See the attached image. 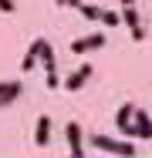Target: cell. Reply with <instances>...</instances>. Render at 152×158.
Listing matches in <instances>:
<instances>
[{
	"instance_id": "8",
	"label": "cell",
	"mask_w": 152,
	"mask_h": 158,
	"mask_svg": "<svg viewBox=\"0 0 152 158\" xmlns=\"http://www.w3.org/2000/svg\"><path fill=\"white\" fill-rule=\"evenodd\" d=\"M135 138L152 141V118H149V111H142V108H135Z\"/></svg>"
},
{
	"instance_id": "6",
	"label": "cell",
	"mask_w": 152,
	"mask_h": 158,
	"mask_svg": "<svg viewBox=\"0 0 152 158\" xmlns=\"http://www.w3.org/2000/svg\"><path fill=\"white\" fill-rule=\"evenodd\" d=\"M122 24L128 27L132 40H145V31H142V20H139V10L135 7H122Z\"/></svg>"
},
{
	"instance_id": "12",
	"label": "cell",
	"mask_w": 152,
	"mask_h": 158,
	"mask_svg": "<svg viewBox=\"0 0 152 158\" xmlns=\"http://www.w3.org/2000/svg\"><path fill=\"white\" fill-rule=\"evenodd\" d=\"M78 10H81V17H88V20H101V7H98V3H81Z\"/></svg>"
},
{
	"instance_id": "11",
	"label": "cell",
	"mask_w": 152,
	"mask_h": 158,
	"mask_svg": "<svg viewBox=\"0 0 152 158\" xmlns=\"http://www.w3.org/2000/svg\"><path fill=\"white\" fill-rule=\"evenodd\" d=\"M41 64H44V71H54V47L47 40H41Z\"/></svg>"
},
{
	"instance_id": "13",
	"label": "cell",
	"mask_w": 152,
	"mask_h": 158,
	"mask_svg": "<svg viewBox=\"0 0 152 158\" xmlns=\"http://www.w3.org/2000/svg\"><path fill=\"white\" fill-rule=\"evenodd\" d=\"M101 24H105V27H118V24H122V14H115V10H101Z\"/></svg>"
},
{
	"instance_id": "15",
	"label": "cell",
	"mask_w": 152,
	"mask_h": 158,
	"mask_svg": "<svg viewBox=\"0 0 152 158\" xmlns=\"http://www.w3.org/2000/svg\"><path fill=\"white\" fill-rule=\"evenodd\" d=\"M47 88H61V81H58V71H47Z\"/></svg>"
},
{
	"instance_id": "10",
	"label": "cell",
	"mask_w": 152,
	"mask_h": 158,
	"mask_svg": "<svg viewBox=\"0 0 152 158\" xmlns=\"http://www.w3.org/2000/svg\"><path fill=\"white\" fill-rule=\"evenodd\" d=\"M37 61H41V40H34L27 47V54H24V61H20V71H34Z\"/></svg>"
},
{
	"instance_id": "5",
	"label": "cell",
	"mask_w": 152,
	"mask_h": 158,
	"mask_svg": "<svg viewBox=\"0 0 152 158\" xmlns=\"http://www.w3.org/2000/svg\"><path fill=\"white\" fill-rule=\"evenodd\" d=\"M98 47H105V34H88V37H78V40H71V54H91V51H98Z\"/></svg>"
},
{
	"instance_id": "4",
	"label": "cell",
	"mask_w": 152,
	"mask_h": 158,
	"mask_svg": "<svg viewBox=\"0 0 152 158\" xmlns=\"http://www.w3.org/2000/svg\"><path fill=\"white\" fill-rule=\"evenodd\" d=\"M91 74H95V67H91V64H81V67H74V71L68 74V81H64L61 88H68V91H81V88L91 81Z\"/></svg>"
},
{
	"instance_id": "17",
	"label": "cell",
	"mask_w": 152,
	"mask_h": 158,
	"mask_svg": "<svg viewBox=\"0 0 152 158\" xmlns=\"http://www.w3.org/2000/svg\"><path fill=\"white\" fill-rule=\"evenodd\" d=\"M122 7H135V0H118Z\"/></svg>"
},
{
	"instance_id": "1",
	"label": "cell",
	"mask_w": 152,
	"mask_h": 158,
	"mask_svg": "<svg viewBox=\"0 0 152 158\" xmlns=\"http://www.w3.org/2000/svg\"><path fill=\"white\" fill-rule=\"evenodd\" d=\"M91 148L108 152V155H122V158L135 155V145L132 141H118V138H108V135H91Z\"/></svg>"
},
{
	"instance_id": "14",
	"label": "cell",
	"mask_w": 152,
	"mask_h": 158,
	"mask_svg": "<svg viewBox=\"0 0 152 158\" xmlns=\"http://www.w3.org/2000/svg\"><path fill=\"white\" fill-rule=\"evenodd\" d=\"M0 10H3V14H14L17 3H14V0H0Z\"/></svg>"
},
{
	"instance_id": "16",
	"label": "cell",
	"mask_w": 152,
	"mask_h": 158,
	"mask_svg": "<svg viewBox=\"0 0 152 158\" xmlns=\"http://www.w3.org/2000/svg\"><path fill=\"white\" fill-rule=\"evenodd\" d=\"M85 0H61V7H81Z\"/></svg>"
},
{
	"instance_id": "9",
	"label": "cell",
	"mask_w": 152,
	"mask_h": 158,
	"mask_svg": "<svg viewBox=\"0 0 152 158\" xmlns=\"http://www.w3.org/2000/svg\"><path fill=\"white\" fill-rule=\"evenodd\" d=\"M47 141H51V118L41 114L37 125H34V145H37V148H47Z\"/></svg>"
},
{
	"instance_id": "7",
	"label": "cell",
	"mask_w": 152,
	"mask_h": 158,
	"mask_svg": "<svg viewBox=\"0 0 152 158\" xmlns=\"http://www.w3.org/2000/svg\"><path fill=\"white\" fill-rule=\"evenodd\" d=\"M20 94H24V84H20V81H0V104H3V108L14 104Z\"/></svg>"
},
{
	"instance_id": "2",
	"label": "cell",
	"mask_w": 152,
	"mask_h": 158,
	"mask_svg": "<svg viewBox=\"0 0 152 158\" xmlns=\"http://www.w3.org/2000/svg\"><path fill=\"white\" fill-rule=\"evenodd\" d=\"M64 141H68V148H71V158H85V131H81L78 121H68Z\"/></svg>"
},
{
	"instance_id": "3",
	"label": "cell",
	"mask_w": 152,
	"mask_h": 158,
	"mask_svg": "<svg viewBox=\"0 0 152 158\" xmlns=\"http://www.w3.org/2000/svg\"><path fill=\"white\" fill-rule=\"evenodd\" d=\"M115 125L125 138H135V104H122L115 111Z\"/></svg>"
},
{
	"instance_id": "19",
	"label": "cell",
	"mask_w": 152,
	"mask_h": 158,
	"mask_svg": "<svg viewBox=\"0 0 152 158\" xmlns=\"http://www.w3.org/2000/svg\"><path fill=\"white\" fill-rule=\"evenodd\" d=\"M0 108H3V104H0Z\"/></svg>"
},
{
	"instance_id": "18",
	"label": "cell",
	"mask_w": 152,
	"mask_h": 158,
	"mask_svg": "<svg viewBox=\"0 0 152 158\" xmlns=\"http://www.w3.org/2000/svg\"><path fill=\"white\" fill-rule=\"evenodd\" d=\"M54 3H61V0H54Z\"/></svg>"
}]
</instances>
